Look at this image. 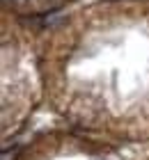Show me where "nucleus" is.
<instances>
[{
    "instance_id": "f257e3e1",
    "label": "nucleus",
    "mask_w": 149,
    "mask_h": 160,
    "mask_svg": "<svg viewBox=\"0 0 149 160\" xmlns=\"http://www.w3.org/2000/svg\"><path fill=\"white\" fill-rule=\"evenodd\" d=\"M41 96L73 126L149 137V0H96L35 39Z\"/></svg>"
},
{
    "instance_id": "f03ea898",
    "label": "nucleus",
    "mask_w": 149,
    "mask_h": 160,
    "mask_svg": "<svg viewBox=\"0 0 149 160\" xmlns=\"http://www.w3.org/2000/svg\"><path fill=\"white\" fill-rule=\"evenodd\" d=\"M71 0H3L5 14L23 21V18H32V16H46V14L64 7Z\"/></svg>"
}]
</instances>
